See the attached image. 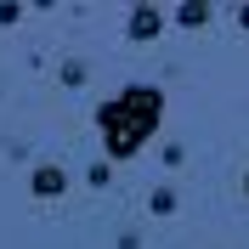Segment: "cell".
Instances as JSON below:
<instances>
[{
  "label": "cell",
  "mask_w": 249,
  "mask_h": 249,
  "mask_svg": "<svg viewBox=\"0 0 249 249\" xmlns=\"http://www.w3.org/2000/svg\"><path fill=\"white\" fill-rule=\"evenodd\" d=\"M159 119H164V91L159 85H124L119 96H108L96 108V130H102V147H108L113 164L136 159L147 142H153Z\"/></svg>",
  "instance_id": "obj_1"
},
{
  "label": "cell",
  "mask_w": 249,
  "mask_h": 249,
  "mask_svg": "<svg viewBox=\"0 0 249 249\" xmlns=\"http://www.w3.org/2000/svg\"><path fill=\"white\" fill-rule=\"evenodd\" d=\"M29 193L34 198H62V193H68V170H62V164H34Z\"/></svg>",
  "instance_id": "obj_2"
},
{
  "label": "cell",
  "mask_w": 249,
  "mask_h": 249,
  "mask_svg": "<svg viewBox=\"0 0 249 249\" xmlns=\"http://www.w3.org/2000/svg\"><path fill=\"white\" fill-rule=\"evenodd\" d=\"M124 29H130V40H159V34H164V12H159V6H136Z\"/></svg>",
  "instance_id": "obj_3"
},
{
  "label": "cell",
  "mask_w": 249,
  "mask_h": 249,
  "mask_svg": "<svg viewBox=\"0 0 249 249\" xmlns=\"http://www.w3.org/2000/svg\"><path fill=\"white\" fill-rule=\"evenodd\" d=\"M176 23H181V29H204V23H210V17H215V6H204V0H187V6H176Z\"/></svg>",
  "instance_id": "obj_4"
},
{
  "label": "cell",
  "mask_w": 249,
  "mask_h": 249,
  "mask_svg": "<svg viewBox=\"0 0 249 249\" xmlns=\"http://www.w3.org/2000/svg\"><path fill=\"white\" fill-rule=\"evenodd\" d=\"M147 210H153V215H170V210H176V193H170V187H153Z\"/></svg>",
  "instance_id": "obj_5"
},
{
  "label": "cell",
  "mask_w": 249,
  "mask_h": 249,
  "mask_svg": "<svg viewBox=\"0 0 249 249\" xmlns=\"http://www.w3.org/2000/svg\"><path fill=\"white\" fill-rule=\"evenodd\" d=\"M17 17H23V6H0V29H6V23H17Z\"/></svg>",
  "instance_id": "obj_6"
},
{
  "label": "cell",
  "mask_w": 249,
  "mask_h": 249,
  "mask_svg": "<svg viewBox=\"0 0 249 249\" xmlns=\"http://www.w3.org/2000/svg\"><path fill=\"white\" fill-rule=\"evenodd\" d=\"M238 29H249V6H238Z\"/></svg>",
  "instance_id": "obj_7"
},
{
  "label": "cell",
  "mask_w": 249,
  "mask_h": 249,
  "mask_svg": "<svg viewBox=\"0 0 249 249\" xmlns=\"http://www.w3.org/2000/svg\"><path fill=\"white\" fill-rule=\"evenodd\" d=\"M244 193H249V176H244Z\"/></svg>",
  "instance_id": "obj_8"
}]
</instances>
